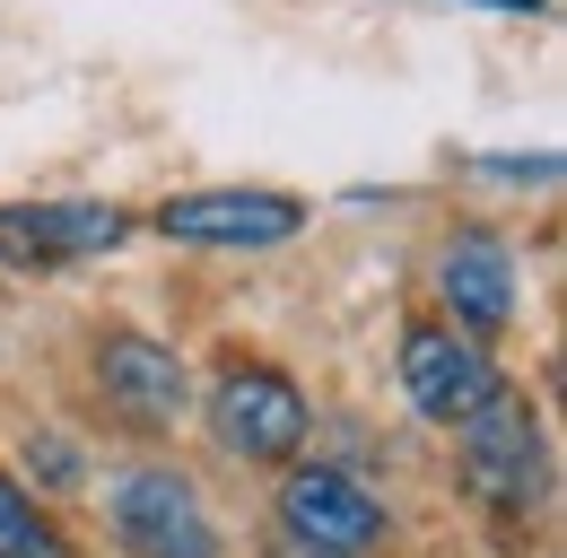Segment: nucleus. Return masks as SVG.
I'll return each instance as SVG.
<instances>
[{
  "label": "nucleus",
  "instance_id": "f257e3e1",
  "mask_svg": "<svg viewBox=\"0 0 567 558\" xmlns=\"http://www.w3.org/2000/svg\"><path fill=\"white\" fill-rule=\"evenodd\" d=\"M454 454H463V480L472 497H489L497 515H533L550 497V445H542V418L524 393L497 384L472 418H454Z\"/></svg>",
  "mask_w": 567,
  "mask_h": 558
},
{
  "label": "nucleus",
  "instance_id": "f03ea898",
  "mask_svg": "<svg viewBox=\"0 0 567 558\" xmlns=\"http://www.w3.org/2000/svg\"><path fill=\"white\" fill-rule=\"evenodd\" d=\"M114 541L132 558H218V524L184 472H123L114 480Z\"/></svg>",
  "mask_w": 567,
  "mask_h": 558
},
{
  "label": "nucleus",
  "instance_id": "7ed1b4c3",
  "mask_svg": "<svg viewBox=\"0 0 567 558\" xmlns=\"http://www.w3.org/2000/svg\"><path fill=\"white\" fill-rule=\"evenodd\" d=\"M210 427L227 454H245V463H280V454H297L306 445V393L288 384L280 366H227L210 393Z\"/></svg>",
  "mask_w": 567,
  "mask_h": 558
},
{
  "label": "nucleus",
  "instance_id": "20e7f679",
  "mask_svg": "<svg viewBox=\"0 0 567 558\" xmlns=\"http://www.w3.org/2000/svg\"><path fill=\"white\" fill-rule=\"evenodd\" d=\"M402 393H411L436 427H454V418H472L497 393V366L463 341V332H445V323H411V332H402Z\"/></svg>",
  "mask_w": 567,
  "mask_h": 558
},
{
  "label": "nucleus",
  "instance_id": "39448f33",
  "mask_svg": "<svg viewBox=\"0 0 567 558\" xmlns=\"http://www.w3.org/2000/svg\"><path fill=\"white\" fill-rule=\"evenodd\" d=\"M280 524H288V541H315V550L358 558L375 533H384V506H375L350 472H323V463H315V472H288L280 480Z\"/></svg>",
  "mask_w": 567,
  "mask_h": 558
},
{
  "label": "nucleus",
  "instance_id": "423d86ee",
  "mask_svg": "<svg viewBox=\"0 0 567 558\" xmlns=\"http://www.w3.org/2000/svg\"><path fill=\"white\" fill-rule=\"evenodd\" d=\"M157 227L175 245H288L306 227V202L288 193H184L157 209Z\"/></svg>",
  "mask_w": 567,
  "mask_h": 558
},
{
  "label": "nucleus",
  "instance_id": "0eeeda50",
  "mask_svg": "<svg viewBox=\"0 0 567 558\" xmlns=\"http://www.w3.org/2000/svg\"><path fill=\"white\" fill-rule=\"evenodd\" d=\"M114 245H123V209L105 202L0 209V262H79V254H114Z\"/></svg>",
  "mask_w": 567,
  "mask_h": 558
},
{
  "label": "nucleus",
  "instance_id": "6e6552de",
  "mask_svg": "<svg viewBox=\"0 0 567 558\" xmlns=\"http://www.w3.org/2000/svg\"><path fill=\"white\" fill-rule=\"evenodd\" d=\"M96 384L132 427H175V411H184V358L141 341V332H114L96 349Z\"/></svg>",
  "mask_w": 567,
  "mask_h": 558
},
{
  "label": "nucleus",
  "instance_id": "1a4fd4ad",
  "mask_svg": "<svg viewBox=\"0 0 567 558\" xmlns=\"http://www.w3.org/2000/svg\"><path fill=\"white\" fill-rule=\"evenodd\" d=\"M436 279H445V306L472 323V332H506L515 323V262H506V245L497 236H454L445 245V262H436Z\"/></svg>",
  "mask_w": 567,
  "mask_h": 558
},
{
  "label": "nucleus",
  "instance_id": "9d476101",
  "mask_svg": "<svg viewBox=\"0 0 567 558\" xmlns=\"http://www.w3.org/2000/svg\"><path fill=\"white\" fill-rule=\"evenodd\" d=\"M0 558H62V541H53L44 515L18 497V480H0Z\"/></svg>",
  "mask_w": 567,
  "mask_h": 558
},
{
  "label": "nucleus",
  "instance_id": "9b49d317",
  "mask_svg": "<svg viewBox=\"0 0 567 558\" xmlns=\"http://www.w3.org/2000/svg\"><path fill=\"white\" fill-rule=\"evenodd\" d=\"M271 558H341V550H315V541H280Z\"/></svg>",
  "mask_w": 567,
  "mask_h": 558
},
{
  "label": "nucleus",
  "instance_id": "f8f14e48",
  "mask_svg": "<svg viewBox=\"0 0 567 558\" xmlns=\"http://www.w3.org/2000/svg\"><path fill=\"white\" fill-rule=\"evenodd\" d=\"M489 9H542V0H489Z\"/></svg>",
  "mask_w": 567,
  "mask_h": 558
}]
</instances>
